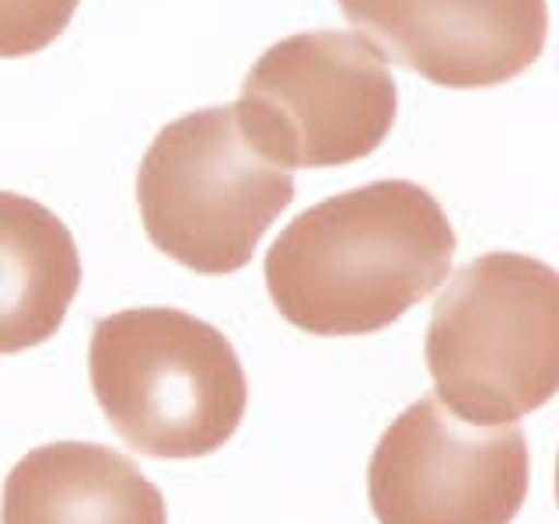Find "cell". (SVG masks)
<instances>
[{
	"mask_svg": "<svg viewBox=\"0 0 559 524\" xmlns=\"http://www.w3.org/2000/svg\"><path fill=\"white\" fill-rule=\"evenodd\" d=\"M384 60L441 87H493L528 70L549 35L546 0H340Z\"/></svg>",
	"mask_w": 559,
	"mask_h": 524,
	"instance_id": "cell-7",
	"label": "cell"
},
{
	"mask_svg": "<svg viewBox=\"0 0 559 524\" xmlns=\"http://www.w3.org/2000/svg\"><path fill=\"white\" fill-rule=\"evenodd\" d=\"M454 227L424 186L381 179L308 206L266 252V290L311 336H367L444 284Z\"/></svg>",
	"mask_w": 559,
	"mask_h": 524,
	"instance_id": "cell-1",
	"label": "cell"
},
{
	"mask_svg": "<svg viewBox=\"0 0 559 524\" xmlns=\"http://www.w3.org/2000/svg\"><path fill=\"white\" fill-rule=\"evenodd\" d=\"M136 203L157 252L192 273L227 276L249 266L259 238L294 203V175L249 144L235 105H214L151 140Z\"/></svg>",
	"mask_w": 559,
	"mask_h": 524,
	"instance_id": "cell-4",
	"label": "cell"
},
{
	"mask_svg": "<svg viewBox=\"0 0 559 524\" xmlns=\"http://www.w3.org/2000/svg\"><path fill=\"white\" fill-rule=\"evenodd\" d=\"M528 479V441L518 424L468 427L424 395L381 433L367 497L378 524H511Z\"/></svg>",
	"mask_w": 559,
	"mask_h": 524,
	"instance_id": "cell-6",
	"label": "cell"
},
{
	"mask_svg": "<svg viewBox=\"0 0 559 524\" xmlns=\"http://www.w3.org/2000/svg\"><path fill=\"white\" fill-rule=\"evenodd\" d=\"M424 354L451 416L518 424L559 389V276L518 252L465 262L433 301Z\"/></svg>",
	"mask_w": 559,
	"mask_h": 524,
	"instance_id": "cell-2",
	"label": "cell"
},
{
	"mask_svg": "<svg viewBox=\"0 0 559 524\" xmlns=\"http://www.w3.org/2000/svg\"><path fill=\"white\" fill-rule=\"evenodd\" d=\"M399 87L360 32H301L273 43L235 102L249 144L280 168H336L392 133Z\"/></svg>",
	"mask_w": 559,
	"mask_h": 524,
	"instance_id": "cell-5",
	"label": "cell"
},
{
	"mask_svg": "<svg viewBox=\"0 0 559 524\" xmlns=\"http://www.w3.org/2000/svg\"><path fill=\"white\" fill-rule=\"evenodd\" d=\"M87 371L112 430L151 458L214 454L249 409L231 340L179 308H127L98 319Z\"/></svg>",
	"mask_w": 559,
	"mask_h": 524,
	"instance_id": "cell-3",
	"label": "cell"
},
{
	"mask_svg": "<svg viewBox=\"0 0 559 524\" xmlns=\"http://www.w3.org/2000/svg\"><path fill=\"white\" fill-rule=\"evenodd\" d=\"M81 290V255L49 206L0 189V357L60 332Z\"/></svg>",
	"mask_w": 559,
	"mask_h": 524,
	"instance_id": "cell-9",
	"label": "cell"
},
{
	"mask_svg": "<svg viewBox=\"0 0 559 524\" xmlns=\"http://www.w3.org/2000/svg\"><path fill=\"white\" fill-rule=\"evenodd\" d=\"M81 0H0V57H32L67 32Z\"/></svg>",
	"mask_w": 559,
	"mask_h": 524,
	"instance_id": "cell-10",
	"label": "cell"
},
{
	"mask_svg": "<svg viewBox=\"0 0 559 524\" xmlns=\"http://www.w3.org/2000/svg\"><path fill=\"white\" fill-rule=\"evenodd\" d=\"M0 524H168V507L162 489L112 448L57 441L8 472Z\"/></svg>",
	"mask_w": 559,
	"mask_h": 524,
	"instance_id": "cell-8",
	"label": "cell"
}]
</instances>
